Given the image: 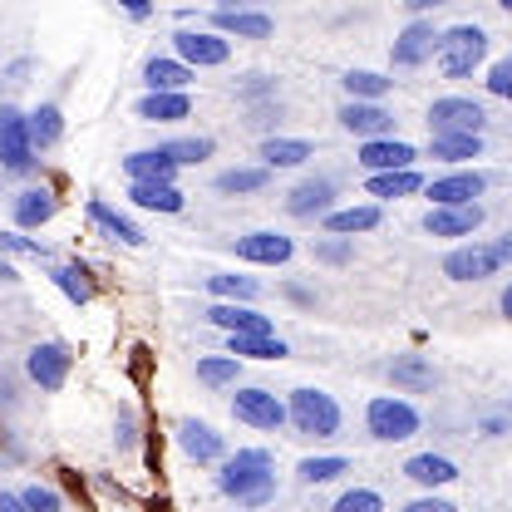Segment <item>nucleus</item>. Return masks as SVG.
<instances>
[{
  "instance_id": "nucleus-8",
  "label": "nucleus",
  "mask_w": 512,
  "mask_h": 512,
  "mask_svg": "<svg viewBox=\"0 0 512 512\" xmlns=\"http://www.w3.org/2000/svg\"><path fill=\"white\" fill-rule=\"evenodd\" d=\"M232 414H237V424H252L261 434H276L281 424H286V404L271 394V389H237L232 394Z\"/></svg>"
},
{
  "instance_id": "nucleus-23",
  "label": "nucleus",
  "mask_w": 512,
  "mask_h": 512,
  "mask_svg": "<svg viewBox=\"0 0 512 512\" xmlns=\"http://www.w3.org/2000/svg\"><path fill=\"white\" fill-rule=\"evenodd\" d=\"M380 227V207L365 202V207H340V212H325V232H335L340 242L355 237V232H375Z\"/></svg>"
},
{
  "instance_id": "nucleus-48",
  "label": "nucleus",
  "mask_w": 512,
  "mask_h": 512,
  "mask_svg": "<svg viewBox=\"0 0 512 512\" xmlns=\"http://www.w3.org/2000/svg\"><path fill=\"white\" fill-rule=\"evenodd\" d=\"M0 512H25V508H20V498H15V493H0Z\"/></svg>"
},
{
  "instance_id": "nucleus-10",
  "label": "nucleus",
  "mask_w": 512,
  "mask_h": 512,
  "mask_svg": "<svg viewBox=\"0 0 512 512\" xmlns=\"http://www.w3.org/2000/svg\"><path fill=\"white\" fill-rule=\"evenodd\" d=\"M69 365H74V355H69V345H60V340L35 345V350L25 355V375L40 384V389H64V380H69Z\"/></svg>"
},
{
  "instance_id": "nucleus-47",
  "label": "nucleus",
  "mask_w": 512,
  "mask_h": 512,
  "mask_svg": "<svg viewBox=\"0 0 512 512\" xmlns=\"http://www.w3.org/2000/svg\"><path fill=\"white\" fill-rule=\"evenodd\" d=\"M404 512H458L453 503H444V498H419V503H409Z\"/></svg>"
},
{
  "instance_id": "nucleus-35",
  "label": "nucleus",
  "mask_w": 512,
  "mask_h": 512,
  "mask_svg": "<svg viewBox=\"0 0 512 512\" xmlns=\"http://www.w3.org/2000/svg\"><path fill=\"white\" fill-rule=\"evenodd\" d=\"M50 276H55V286H60V291L69 296V301H74V306H89L94 286H89V271H84V266H74V261H69V266H55Z\"/></svg>"
},
{
  "instance_id": "nucleus-6",
  "label": "nucleus",
  "mask_w": 512,
  "mask_h": 512,
  "mask_svg": "<svg viewBox=\"0 0 512 512\" xmlns=\"http://www.w3.org/2000/svg\"><path fill=\"white\" fill-rule=\"evenodd\" d=\"M483 124H488V114H483L478 99L448 94V99H434V109H429L434 138H483Z\"/></svg>"
},
{
  "instance_id": "nucleus-14",
  "label": "nucleus",
  "mask_w": 512,
  "mask_h": 512,
  "mask_svg": "<svg viewBox=\"0 0 512 512\" xmlns=\"http://www.w3.org/2000/svg\"><path fill=\"white\" fill-rule=\"evenodd\" d=\"M483 227V207L468 202V207H429L424 217V232L429 237H473Z\"/></svg>"
},
{
  "instance_id": "nucleus-42",
  "label": "nucleus",
  "mask_w": 512,
  "mask_h": 512,
  "mask_svg": "<svg viewBox=\"0 0 512 512\" xmlns=\"http://www.w3.org/2000/svg\"><path fill=\"white\" fill-rule=\"evenodd\" d=\"M20 498V508L25 512H64V498L55 488H45V483H30L25 493H15Z\"/></svg>"
},
{
  "instance_id": "nucleus-45",
  "label": "nucleus",
  "mask_w": 512,
  "mask_h": 512,
  "mask_svg": "<svg viewBox=\"0 0 512 512\" xmlns=\"http://www.w3.org/2000/svg\"><path fill=\"white\" fill-rule=\"evenodd\" d=\"M0 247H5V252H30V256H45V247H40V242H25V237H15V232H0Z\"/></svg>"
},
{
  "instance_id": "nucleus-44",
  "label": "nucleus",
  "mask_w": 512,
  "mask_h": 512,
  "mask_svg": "<svg viewBox=\"0 0 512 512\" xmlns=\"http://www.w3.org/2000/svg\"><path fill=\"white\" fill-rule=\"evenodd\" d=\"M488 89H493L498 99H508V94H512V60H498V64H493V74H488Z\"/></svg>"
},
{
  "instance_id": "nucleus-12",
  "label": "nucleus",
  "mask_w": 512,
  "mask_h": 512,
  "mask_svg": "<svg viewBox=\"0 0 512 512\" xmlns=\"http://www.w3.org/2000/svg\"><path fill=\"white\" fill-rule=\"evenodd\" d=\"M414 148L399 143V138H375V143H360V168H370V178L380 173H409L414 168Z\"/></svg>"
},
{
  "instance_id": "nucleus-9",
  "label": "nucleus",
  "mask_w": 512,
  "mask_h": 512,
  "mask_svg": "<svg viewBox=\"0 0 512 512\" xmlns=\"http://www.w3.org/2000/svg\"><path fill=\"white\" fill-rule=\"evenodd\" d=\"M0 163L10 173H30L35 168V148H30V128L15 104H0Z\"/></svg>"
},
{
  "instance_id": "nucleus-5",
  "label": "nucleus",
  "mask_w": 512,
  "mask_h": 512,
  "mask_svg": "<svg viewBox=\"0 0 512 512\" xmlns=\"http://www.w3.org/2000/svg\"><path fill=\"white\" fill-rule=\"evenodd\" d=\"M365 424H370V434L380 444H404V439L419 434V409L409 399H399V394H380V399H370Z\"/></svg>"
},
{
  "instance_id": "nucleus-26",
  "label": "nucleus",
  "mask_w": 512,
  "mask_h": 512,
  "mask_svg": "<svg viewBox=\"0 0 512 512\" xmlns=\"http://www.w3.org/2000/svg\"><path fill=\"white\" fill-rule=\"evenodd\" d=\"M261 158H266V173L271 168H301L306 158H316V148L306 138H266L261 143Z\"/></svg>"
},
{
  "instance_id": "nucleus-16",
  "label": "nucleus",
  "mask_w": 512,
  "mask_h": 512,
  "mask_svg": "<svg viewBox=\"0 0 512 512\" xmlns=\"http://www.w3.org/2000/svg\"><path fill=\"white\" fill-rule=\"evenodd\" d=\"M340 128H350V133H360L365 143H375V138H389V133H394V114H389L384 104H345V109H340Z\"/></svg>"
},
{
  "instance_id": "nucleus-18",
  "label": "nucleus",
  "mask_w": 512,
  "mask_h": 512,
  "mask_svg": "<svg viewBox=\"0 0 512 512\" xmlns=\"http://www.w3.org/2000/svg\"><path fill=\"white\" fill-rule=\"evenodd\" d=\"M178 444H183L192 463H217L222 458V434L212 424H202V419H183L178 424Z\"/></svg>"
},
{
  "instance_id": "nucleus-36",
  "label": "nucleus",
  "mask_w": 512,
  "mask_h": 512,
  "mask_svg": "<svg viewBox=\"0 0 512 512\" xmlns=\"http://www.w3.org/2000/svg\"><path fill=\"white\" fill-rule=\"evenodd\" d=\"M237 370H242V360H232V355H207V360H197V380L212 384V389L237 384Z\"/></svg>"
},
{
  "instance_id": "nucleus-33",
  "label": "nucleus",
  "mask_w": 512,
  "mask_h": 512,
  "mask_svg": "<svg viewBox=\"0 0 512 512\" xmlns=\"http://www.w3.org/2000/svg\"><path fill=\"white\" fill-rule=\"evenodd\" d=\"M266 183H271V173H266V168H227V173H217V192H227V197L261 192Z\"/></svg>"
},
{
  "instance_id": "nucleus-29",
  "label": "nucleus",
  "mask_w": 512,
  "mask_h": 512,
  "mask_svg": "<svg viewBox=\"0 0 512 512\" xmlns=\"http://www.w3.org/2000/svg\"><path fill=\"white\" fill-rule=\"evenodd\" d=\"M340 84H345L350 104H380L384 94L394 89V79H384V74H375V69H350Z\"/></svg>"
},
{
  "instance_id": "nucleus-4",
  "label": "nucleus",
  "mask_w": 512,
  "mask_h": 512,
  "mask_svg": "<svg viewBox=\"0 0 512 512\" xmlns=\"http://www.w3.org/2000/svg\"><path fill=\"white\" fill-rule=\"evenodd\" d=\"M286 419H291L301 434H311V439H335V434H340V404H335L325 389H296Z\"/></svg>"
},
{
  "instance_id": "nucleus-31",
  "label": "nucleus",
  "mask_w": 512,
  "mask_h": 512,
  "mask_svg": "<svg viewBox=\"0 0 512 512\" xmlns=\"http://www.w3.org/2000/svg\"><path fill=\"white\" fill-rule=\"evenodd\" d=\"M128 197L138 207H148V212H183V192L173 188V183H133Z\"/></svg>"
},
{
  "instance_id": "nucleus-1",
  "label": "nucleus",
  "mask_w": 512,
  "mask_h": 512,
  "mask_svg": "<svg viewBox=\"0 0 512 512\" xmlns=\"http://www.w3.org/2000/svg\"><path fill=\"white\" fill-rule=\"evenodd\" d=\"M217 488L227 498H237L242 508H266L276 498V463L266 448H237L222 473H217Z\"/></svg>"
},
{
  "instance_id": "nucleus-19",
  "label": "nucleus",
  "mask_w": 512,
  "mask_h": 512,
  "mask_svg": "<svg viewBox=\"0 0 512 512\" xmlns=\"http://www.w3.org/2000/svg\"><path fill=\"white\" fill-rule=\"evenodd\" d=\"M212 25H217L222 40L227 35H237V40H271V15H261V10H217Z\"/></svg>"
},
{
  "instance_id": "nucleus-49",
  "label": "nucleus",
  "mask_w": 512,
  "mask_h": 512,
  "mask_svg": "<svg viewBox=\"0 0 512 512\" xmlns=\"http://www.w3.org/2000/svg\"><path fill=\"white\" fill-rule=\"evenodd\" d=\"M0 276H5V281H15V266H10V261H0Z\"/></svg>"
},
{
  "instance_id": "nucleus-2",
  "label": "nucleus",
  "mask_w": 512,
  "mask_h": 512,
  "mask_svg": "<svg viewBox=\"0 0 512 512\" xmlns=\"http://www.w3.org/2000/svg\"><path fill=\"white\" fill-rule=\"evenodd\" d=\"M488 55V30H478V25H453L439 35V50H434V60L444 69L448 79H468L478 64Z\"/></svg>"
},
{
  "instance_id": "nucleus-22",
  "label": "nucleus",
  "mask_w": 512,
  "mask_h": 512,
  "mask_svg": "<svg viewBox=\"0 0 512 512\" xmlns=\"http://www.w3.org/2000/svg\"><path fill=\"white\" fill-rule=\"evenodd\" d=\"M128 183H173V163L163 158V148H143V153H128L124 158Z\"/></svg>"
},
{
  "instance_id": "nucleus-37",
  "label": "nucleus",
  "mask_w": 512,
  "mask_h": 512,
  "mask_svg": "<svg viewBox=\"0 0 512 512\" xmlns=\"http://www.w3.org/2000/svg\"><path fill=\"white\" fill-rule=\"evenodd\" d=\"M424 188V178L409 168V173H380V178H370V197H409V192Z\"/></svg>"
},
{
  "instance_id": "nucleus-17",
  "label": "nucleus",
  "mask_w": 512,
  "mask_h": 512,
  "mask_svg": "<svg viewBox=\"0 0 512 512\" xmlns=\"http://www.w3.org/2000/svg\"><path fill=\"white\" fill-rule=\"evenodd\" d=\"M143 84H148V94H188L192 69L168 60V55H153V60L143 64Z\"/></svg>"
},
{
  "instance_id": "nucleus-7",
  "label": "nucleus",
  "mask_w": 512,
  "mask_h": 512,
  "mask_svg": "<svg viewBox=\"0 0 512 512\" xmlns=\"http://www.w3.org/2000/svg\"><path fill=\"white\" fill-rule=\"evenodd\" d=\"M173 50H178V64L188 69H217L232 60V40H222L217 30H178Z\"/></svg>"
},
{
  "instance_id": "nucleus-13",
  "label": "nucleus",
  "mask_w": 512,
  "mask_h": 512,
  "mask_svg": "<svg viewBox=\"0 0 512 512\" xmlns=\"http://www.w3.org/2000/svg\"><path fill=\"white\" fill-rule=\"evenodd\" d=\"M483 192H488V178H483L478 168H463V173H448V178H434V183H429L434 207H468V202L483 197Z\"/></svg>"
},
{
  "instance_id": "nucleus-41",
  "label": "nucleus",
  "mask_w": 512,
  "mask_h": 512,
  "mask_svg": "<svg viewBox=\"0 0 512 512\" xmlns=\"http://www.w3.org/2000/svg\"><path fill=\"white\" fill-rule=\"evenodd\" d=\"M340 473H350V458H306L301 463V478L306 483H335Z\"/></svg>"
},
{
  "instance_id": "nucleus-15",
  "label": "nucleus",
  "mask_w": 512,
  "mask_h": 512,
  "mask_svg": "<svg viewBox=\"0 0 512 512\" xmlns=\"http://www.w3.org/2000/svg\"><path fill=\"white\" fill-rule=\"evenodd\" d=\"M291 252L296 247L281 232H247V237H237V261H252V266H286Z\"/></svg>"
},
{
  "instance_id": "nucleus-32",
  "label": "nucleus",
  "mask_w": 512,
  "mask_h": 512,
  "mask_svg": "<svg viewBox=\"0 0 512 512\" xmlns=\"http://www.w3.org/2000/svg\"><path fill=\"white\" fill-rule=\"evenodd\" d=\"M389 380L404 384V389H434V365L424 355H399L389 365Z\"/></svg>"
},
{
  "instance_id": "nucleus-43",
  "label": "nucleus",
  "mask_w": 512,
  "mask_h": 512,
  "mask_svg": "<svg viewBox=\"0 0 512 512\" xmlns=\"http://www.w3.org/2000/svg\"><path fill=\"white\" fill-rule=\"evenodd\" d=\"M330 512H384V498L375 488H350V493H340V503Z\"/></svg>"
},
{
  "instance_id": "nucleus-46",
  "label": "nucleus",
  "mask_w": 512,
  "mask_h": 512,
  "mask_svg": "<svg viewBox=\"0 0 512 512\" xmlns=\"http://www.w3.org/2000/svg\"><path fill=\"white\" fill-rule=\"evenodd\" d=\"M316 256L320 261H350V242H320Z\"/></svg>"
},
{
  "instance_id": "nucleus-38",
  "label": "nucleus",
  "mask_w": 512,
  "mask_h": 512,
  "mask_svg": "<svg viewBox=\"0 0 512 512\" xmlns=\"http://www.w3.org/2000/svg\"><path fill=\"white\" fill-rule=\"evenodd\" d=\"M207 291L227 296V306H237V301H252L256 296V281L252 276H207Z\"/></svg>"
},
{
  "instance_id": "nucleus-28",
  "label": "nucleus",
  "mask_w": 512,
  "mask_h": 512,
  "mask_svg": "<svg viewBox=\"0 0 512 512\" xmlns=\"http://www.w3.org/2000/svg\"><path fill=\"white\" fill-rule=\"evenodd\" d=\"M25 128H30V148H35V153H40V148H55L64 133L60 104H40L35 114H25Z\"/></svg>"
},
{
  "instance_id": "nucleus-39",
  "label": "nucleus",
  "mask_w": 512,
  "mask_h": 512,
  "mask_svg": "<svg viewBox=\"0 0 512 512\" xmlns=\"http://www.w3.org/2000/svg\"><path fill=\"white\" fill-rule=\"evenodd\" d=\"M212 153V138H178V143H163V158L173 163V168H183V163H202Z\"/></svg>"
},
{
  "instance_id": "nucleus-21",
  "label": "nucleus",
  "mask_w": 512,
  "mask_h": 512,
  "mask_svg": "<svg viewBox=\"0 0 512 512\" xmlns=\"http://www.w3.org/2000/svg\"><path fill=\"white\" fill-rule=\"evenodd\" d=\"M404 478H414V483H424V488H444L458 478V463L444 458V453H414L409 463H404Z\"/></svg>"
},
{
  "instance_id": "nucleus-24",
  "label": "nucleus",
  "mask_w": 512,
  "mask_h": 512,
  "mask_svg": "<svg viewBox=\"0 0 512 512\" xmlns=\"http://www.w3.org/2000/svg\"><path fill=\"white\" fill-rule=\"evenodd\" d=\"M330 197H335V183L330 178H311V183H301L286 197V212L291 217H320V212H330Z\"/></svg>"
},
{
  "instance_id": "nucleus-11",
  "label": "nucleus",
  "mask_w": 512,
  "mask_h": 512,
  "mask_svg": "<svg viewBox=\"0 0 512 512\" xmlns=\"http://www.w3.org/2000/svg\"><path fill=\"white\" fill-rule=\"evenodd\" d=\"M434 50H439V30H434L429 20H414V25H404V35L394 40L389 60L399 64V69H419L424 60H434Z\"/></svg>"
},
{
  "instance_id": "nucleus-3",
  "label": "nucleus",
  "mask_w": 512,
  "mask_h": 512,
  "mask_svg": "<svg viewBox=\"0 0 512 512\" xmlns=\"http://www.w3.org/2000/svg\"><path fill=\"white\" fill-rule=\"evenodd\" d=\"M512 261V237H498V242H488V247H458V252L444 256V276L448 281H488V276H498L503 266Z\"/></svg>"
},
{
  "instance_id": "nucleus-27",
  "label": "nucleus",
  "mask_w": 512,
  "mask_h": 512,
  "mask_svg": "<svg viewBox=\"0 0 512 512\" xmlns=\"http://www.w3.org/2000/svg\"><path fill=\"white\" fill-rule=\"evenodd\" d=\"M55 207H60V202H55L50 188H25L15 197V222H20V227H45V222L55 217Z\"/></svg>"
},
{
  "instance_id": "nucleus-20",
  "label": "nucleus",
  "mask_w": 512,
  "mask_h": 512,
  "mask_svg": "<svg viewBox=\"0 0 512 512\" xmlns=\"http://www.w3.org/2000/svg\"><path fill=\"white\" fill-rule=\"evenodd\" d=\"M207 320L222 325L227 335H271V320L261 316V311H252V306H227V301H222V306L207 311Z\"/></svg>"
},
{
  "instance_id": "nucleus-40",
  "label": "nucleus",
  "mask_w": 512,
  "mask_h": 512,
  "mask_svg": "<svg viewBox=\"0 0 512 512\" xmlns=\"http://www.w3.org/2000/svg\"><path fill=\"white\" fill-rule=\"evenodd\" d=\"M483 153V138H434V158L439 163H468Z\"/></svg>"
},
{
  "instance_id": "nucleus-30",
  "label": "nucleus",
  "mask_w": 512,
  "mask_h": 512,
  "mask_svg": "<svg viewBox=\"0 0 512 512\" xmlns=\"http://www.w3.org/2000/svg\"><path fill=\"white\" fill-rule=\"evenodd\" d=\"M89 217H94V222H99V227H104L114 242H124V247H138V242H143V232L128 222L124 212H114V207H109V202H99V197H89Z\"/></svg>"
},
{
  "instance_id": "nucleus-34",
  "label": "nucleus",
  "mask_w": 512,
  "mask_h": 512,
  "mask_svg": "<svg viewBox=\"0 0 512 512\" xmlns=\"http://www.w3.org/2000/svg\"><path fill=\"white\" fill-rule=\"evenodd\" d=\"M281 360L286 355V345L276 340V335H232V360Z\"/></svg>"
},
{
  "instance_id": "nucleus-25",
  "label": "nucleus",
  "mask_w": 512,
  "mask_h": 512,
  "mask_svg": "<svg viewBox=\"0 0 512 512\" xmlns=\"http://www.w3.org/2000/svg\"><path fill=\"white\" fill-rule=\"evenodd\" d=\"M188 114H192L188 94H148V99L138 104V119H143V124H178V119H188Z\"/></svg>"
}]
</instances>
